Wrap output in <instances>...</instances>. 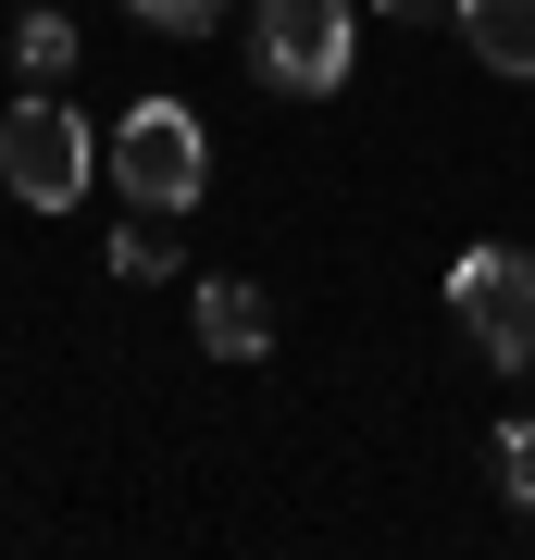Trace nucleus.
I'll return each mask as SVG.
<instances>
[{
  "mask_svg": "<svg viewBox=\"0 0 535 560\" xmlns=\"http://www.w3.org/2000/svg\"><path fill=\"white\" fill-rule=\"evenodd\" d=\"M199 349L212 361H261L275 349V300H261L249 275H199Z\"/></svg>",
  "mask_w": 535,
  "mask_h": 560,
  "instance_id": "nucleus-5",
  "label": "nucleus"
},
{
  "mask_svg": "<svg viewBox=\"0 0 535 560\" xmlns=\"http://www.w3.org/2000/svg\"><path fill=\"white\" fill-rule=\"evenodd\" d=\"M374 13H386V25H449L461 0H374Z\"/></svg>",
  "mask_w": 535,
  "mask_h": 560,
  "instance_id": "nucleus-11",
  "label": "nucleus"
},
{
  "mask_svg": "<svg viewBox=\"0 0 535 560\" xmlns=\"http://www.w3.org/2000/svg\"><path fill=\"white\" fill-rule=\"evenodd\" d=\"M449 25L474 38V62H486V75H511V88L535 75V0H461Z\"/></svg>",
  "mask_w": 535,
  "mask_h": 560,
  "instance_id": "nucleus-6",
  "label": "nucleus"
},
{
  "mask_svg": "<svg viewBox=\"0 0 535 560\" xmlns=\"http://www.w3.org/2000/svg\"><path fill=\"white\" fill-rule=\"evenodd\" d=\"M249 62H261V88H299V101L349 88V0H261Z\"/></svg>",
  "mask_w": 535,
  "mask_h": 560,
  "instance_id": "nucleus-4",
  "label": "nucleus"
},
{
  "mask_svg": "<svg viewBox=\"0 0 535 560\" xmlns=\"http://www.w3.org/2000/svg\"><path fill=\"white\" fill-rule=\"evenodd\" d=\"M125 13H138L150 38H212V25H224V0H125Z\"/></svg>",
  "mask_w": 535,
  "mask_h": 560,
  "instance_id": "nucleus-10",
  "label": "nucleus"
},
{
  "mask_svg": "<svg viewBox=\"0 0 535 560\" xmlns=\"http://www.w3.org/2000/svg\"><path fill=\"white\" fill-rule=\"evenodd\" d=\"M113 187L150 212H199V187H212V138H199L187 101H138L113 125Z\"/></svg>",
  "mask_w": 535,
  "mask_h": 560,
  "instance_id": "nucleus-2",
  "label": "nucleus"
},
{
  "mask_svg": "<svg viewBox=\"0 0 535 560\" xmlns=\"http://www.w3.org/2000/svg\"><path fill=\"white\" fill-rule=\"evenodd\" d=\"M523 374H535V361H523Z\"/></svg>",
  "mask_w": 535,
  "mask_h": 560,
  "instance_id": "nucleus-12",
  "label": "nucleus"
},
{
  "mask_svg": "<svg viewBox=\"0 0 535 560\" xmlns=\"http://www.w3.org/2000/svg\"><path fill=\"white\" fill-rule=\"evenodd\" d=\"M187 212H150V200H125V224H113V275L125 287H162V275H187V237H175Z\"/></svg>",
  "mask_w": 535,
  "mask_h": 560,
  "instance_id": "nucleus-7",
  "label": "nucleus"
},
{
  "mask_svg": "<svg viewBox=\"0 0 535 560\" xmlns=\"http://www.w3.org/2000/svg\"><path fill=\"white\" fill-rule=\"evenodd\" d=\"M498 499H511V511H535V423H498Z\"/></svg>",
  "mask_w": 535,
  "mask_h": 560,
  "instance_id": "nucleus-9",
  "label": "nucleus"
},
{
  "mask_svg": "<svg viewBox=\"0 0 535 560\" xmlns=\"http://www.w3.org/2000/svg\"><path fill=\"white\" fill-rule=\"evenodd\" d=\"M100 175V138L75 125L62 88H25L13 113H0V187H13L25 212H75V187Z\"/></svg>",
  "mask_w": 535,
  "mask_h": 560,
  "instance_id": "nucleus-1",
  "label": "nucleus"
},
{
  "mask_svg": "<svg viewBox=\"0 0 535 560\" xmlns=\"http://www.w3.org/2000/svg\"><path fill=\"white\" fill-rule=\"evenodd\" d=\"M13 62H25L38 88H62V75H75V13H25V25H13Z\"/></svg>",
  "mask_w": 535,
  "mask_h": 560,
  "instance_id": "nucleus-8",
  "label": "nucleus"
},
{
  "mask_svg": "<svg viewBox=\"0 0 535 560\" xmlns=\"http://www.w3.org/2000/svg\"><path fill=\"white\" fill-rule=\"evenodd\" d=\"M449 312H461V337H474L498 374H523V361H535V261H523L511 237L461 249V261H449Z\"/></svg>",
  "mask_w": 535,
  "mask_h": 560,
  "instance_id": "nucleus-3",
  "label": "nucleus"
}]
</instances>
